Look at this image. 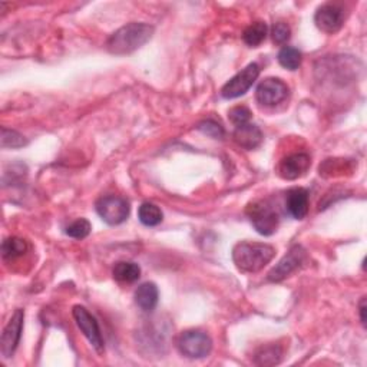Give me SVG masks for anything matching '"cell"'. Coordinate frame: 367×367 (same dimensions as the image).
Returning <instances> with one entry per match:
<instances>
[{"instance_id":"1","label":"cell","mask_w":367,"mask_h":367,"mask_svg":"<svg viewBox=\"0 0 367 367\" xmlns=\"http://www.w3.org/2000/svg\"><path fill=\"white\" fill-rule=\"evenodd\" d=\"M153 26L147 23H128L107 40V49L112 55H128L142 47L153 35Z\"/></svg>"},{"instance_id":"2","label":"cell","mask_w":367,"mask_h":367,"mask_svg":"<svg viewBox=\"0 0 367 367\" xmlns=\"http://www.w3.org/2000/svg\"><path fill=\"white\" fill-rule=\"evenodd\" d=\"M276 255V248L264 243H239L232 248V261L243 273H258Z\"/></svg>"},{"instance_id":"3","label":"cell","mask_w":367,"mask_h":367,"mask_svg":"<svg viewBox=\"0 0 367 367\" xmlns=\"http://www.w3.org/2000/svg\"><path fill=\"white\" fill-rule=\"evenodd\" d=\"M247 214L258 234L271 235L277 231L280 216L276 207L269 200H260L250 204L247 208Z\"/></svg>"},{"instance_id":"4","label":"cell","mask_w":367,"mask_h":367,"mask_svg":"<svg viewBox=\"0 0 367 367\" xmlns=\"http://www.w3.org/2000/svg\"><path fill=\"white\" fill-rule=\"evenodd\" d=\"M178 349L188 359H204L213 350V340L200 330H188L178 337Z\"/></svg>"},{"instance_id":"5","label":"cell","mask_w":367,"mask_h":367,"mask_svg":"<svg viewBox=\"0 0 367 367\" xmlns=\"http://www.w3.org/2000/svg\"><path fill=\"white\" fill-rule=\"evenodd\" d=\"M98 216L110 225H119L129 217V202L119 195H107L96 201Z\"/></svg>"},{"instance_id":"6","label":"cell","mask_w":367,"mask_h":367,"mask_svg":"<svg viewBox=\"0 0 367 367\" xmlns=\"http://www.w3.org/2000/svg\"><path fill=\"white\" fill-rule=\"evenodd\" d=\"M258 76H260L258 65L250 63L241 72L231 77V80L223 87L221 96L225 99H235L243 96L250 91V88L254 85Z\"/></svg>"},{"instance_id":"7","label":"cell","mask_w":367,"mask_h":367,"mask_svg":"<svg viewBox=\"0 0 367 367\" xmlns=\"http://www.w3.org/2000/svg\"><path fill=\"white\" fill-rule=\"evenodd\" d=\"M72 314L76 322V326L80 327L82 334L88 338V342L92 345V347L98 353H103L105 345H103V338H102L100 329H99L96 319L84 306H75L72 310Z\"/></svg>"},{"instance_id":"8","label":"cell","mask_w":367,"mask_h":367,"mask_svg":"<svg viewBox=\"0 0 367 367\" xmlns=\"http://www.w3.org/2000/svg\"><path fill=\"white\" fill-rule=\"evenodd\" d=\"M306 250L301 246H293L280 261L278 264L269 273V280L273 283L283 281L288 276H292L297 270H300L306 263Z\"/></svg>"},{"instance_id":"9","label":"cell","mask_w":367,"mask_h":367,"mask_svg":"<svg viewBox=\"0 0 367 367\" xmlns=\"http://www.w3.org/2000/svg\"><path fill=\"white\" fill-rule=\"evenodd\" d=\"M314 22L322 32L333 35L342 29L345 23V10L336 3H326L317 9L314 15Z\"/></svg>"},{"instance_id":"10","label":"cell","mask_w":367,"mask_h":367,"mask_svg":"<svg viewBox=\"0 0 367 367\" xmlns=\"http://www.w3.org/2000/svg\"><path fill=\"white\" fill-rule=\"evenodd\" d=\"M23 320H24V313L23 310L17 308L13 316L10 317L9 323L3 329L2 333V342H0V350H2L3 357L9 359L15 354L19 343H20V337H22V330H23Z\"/></svg>"},{"instance_id":"11","label":"cell","mask_w":367,"mask_h":367,"mask_svg":"<svg viewBox=\"0 0 367 367\" xmlns=\"http://www.w3.org/2000/svg\"><path fill=\"white\" fill-rule=\"evenodd\" d=\"M288 96V87L277 77H267L257 87L255 98L261 105L274 107Z\"/></svg>"},{"instance_id":"12","label":"cell","mask_w":367,"mask_h":367,"mask_svg":"<svg viewBox=\"0 0 367 367\" xmlns=\"http://www.w3.org/2000/svg\"><path fill=\"white\" fill-rule=\"evenodd\" d=\"M311 165L310 156L304 152H297L287 155L285 158L278 164V174L281 178L293 181L303 177Z\"/></svg>"},{"instance_id":"13","label":"cell","mask_w":367,"mask_h":367,"mask_svg":"<svg viewBox=\"0 0 367 367\" xmlns=\"http://www.w3.org/2000/svg\"><path fill=\"white\" fill-rule=\"evenodd\" d=\"M285 208L296 220H303L308 213V191L304 188H292L285 195Z\"/></svg>"},{"instance_id":"14","label":"cell","mask_w":367,"mask_h":367,"mask_svg":"<svg viewBox=\"0 0 367 367\" xmlns=\"http://www.w3.org/2000/svg\"><path fill=\"white\" fill-rule=\"evenodd\" d=\"M232 137L239 147L248 151L258 148L261 142H263V133H261V129L250 122L235 128Z\"/></svg>"},{"instance_id":"15","label":"cell","mask_w":367,"mask_h":367,"mask_svg":"<svg viewBox=\"0 0 367 367\" xmlns=\"http://www.w3.org/2000/svg\"><path fill=\"white\" fill-rule=\"evenodd\" d=\"M158 287L153 283H144L141 284L137 292H135V303L137 306L147 313H151L155 310L156 304H158Z\"/></svg>"},{"instance_id":"16","label":"cell","mask_w":367,"mask_h":367,"mask_svg":"<svg viewBox=\"0 0 367 367\" xmlns=\"http://www.w3.org/2000/svg\"><path fill=\"white\" fill-rule=\"evenodd\" d=\"M112 276L119 283H135L141 277V267L130 261H119L112 270Z\"/></svg>"},{"instance_id":"17","label":"cell","mask_w":367,"mask_h":367,"mask_svg":"<svg viewBox=\"0 0 367 367\" xmlns=\"http://www.w3.org/2000/svg\"><path fill=\"white\" fill-rule=\"evenodd\" d=\"M138 218L147 227H156L161 224L164 216L161 208L152 202H144L138 209Z\"/></svg>"},{"instance_id":"18","label":"cell","mask_w":367,"mask_h":367,"mask_svg":"<svg viewBox=\"0 0 367 367\" xmlns=\"http://www.w3.org/2000/svg\"><path fill=\"white\" fill-rule=\"evenodd\" d=\"M267 24L264 22H255L253 24H250L248 28L244 31L243 33V40L251 46V47H257L261 43H263L267 38Z\"/></svg>"},{"instance_id":"19","label":"cell","mask_w":367,"mask_h":367,"mask_svg":"<svg viewBox=\"0 0 367 367\" xmlns=\"http://www.w3.org/2000/svg\"><path fill=\"white\" fill-rule=\"evenodd\" d=\"M301 52L292 46H284L278 52V62L283 68L288 70H296L301 65Z\"/></svg>"},{"instance_id":"20","label":"cell","mask_w":367,"mask_h":367,"mask_svg":"<svg viewBox=\"0 0 367 367\" xmlns=\"http://www.w3.org/2000/svg\"><path fill=\"white\" fill-rule=\"evenodd\" d=\"M28 250V244L24 240L17 237H9L2 244V255L5 260H13L16 257H20Z\"/></svg>"},{"instance_id":"21","label":"cell","mask_w":367,"mask_h":367,"mask_svg":"<svg viewBox=\"0 0 367 367\" xmlns=\"http://www.w3.org/2000/svg\"><path fill=\"white\" fill-rule=\"evenodd\" d=\"M281 349L277 347V346H267V347H263L260 349L257 356H255V363L257 364H277L280 363V359H281Z\"/></svg>"},{"instance_id":"22","label":"cell","mask_w":367,"mask_h":367,"mask_svg":"<svg viewBox=\"0 0 367 367\" xmlns=\"http://www.w3.org/2000/svg\"><path fill=\"white\" fill-rule=\"evenodd\" d=\"M92 227H91V223L85 218H80L73 221L72 224H69L66 227V234L69 235V237L72 239H76V240H84L87 239L89 232H91Z\"/></svg>"},{"instance_id":"23","label":"cell","mask_w":367,"mask_h":367,"mask_svg":"<svg viewBox=\"0 0 367 367\" xmlns=\"http://www.w3.org/2000/svg\"><path fill=\"white\" fill-rule=\"evenodd\" d=\"M28 144L23 135L13 129L2 128V147L3 148H22Z\"/></svg>"},{"instance_id":"24","label":"cell","mask_w":367,"mask_h":367,"mask_svg":"<svg viewBox=\"0 0 367 367\" xmlns=\"http://www.w3.org/2000/svg\"><path fill=\"white\" fill-rule=\"evenodd\" d=\"M292 36V29L290 26H288L287 23L284 22H277L273 24L271 28V38H273V42L277 43V45H284L288 42V39H290Z\"/></svg>"},{"instance_id":"25","label":"cell","mask_w":367,"mask_h":367,"mask_svg":"<svg viewBox=\"0 0 367 367\" xmlns=\"http://www.w3.org/2000/svg\"><path fill=\"white\" fill-rule=\"evenodd\" d=\"M198 129L201 130L202 134L211 137V138H216V140H221L224 137V128L218 122H216L213 119L202 121L198 125Z\"/></svg>"},{"instance_id":"26","label":"cell","mask_w":367,"mask_h":367,"mask_svg":"<svg viewBox=\"0 0 367 367\" xmlns=\"http://www.w3.org/2000/svg\"><path fill=\"white\" fill-rule=\"evenodd\" d=\"M228 118L235 126H241L250 122L251 111L247 107H234L232 110H230Z\"/></svg>"},{"instance_id":"27","label":"cell","mask_w":367,"mask_h":367,"mask_svg":"<svg viewBox=\"0 0 367 367\" xmlns=\"http://www.w3.org/2000/svg\"><path fill=\"white\" fill-rule=\"evenodd\" d=\"M359 308H360V320H361V324L366 326V297L361 299Z\"/></svg>"}]
</instances>
